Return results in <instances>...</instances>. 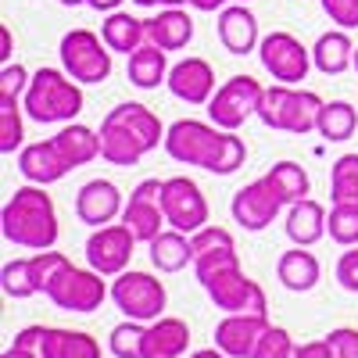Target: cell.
I'll list each match as a JSON object with an SVG mask.
<instances>
[{"mask_svg":"<svg viewBox=\"0 0 358 358\" xmlns=\"http://www.w3.org/2000/svg\"><path fill=\"white\" fill-rule=\"evenodd\" d=\"M165 155L179 165H197L212 176H233L248 162V147L233 129H219L215 122L179 118L165 129Z\"/></svg>","mask_w":358,"mask_h":358,"instance_id":"cell-1","label":"cell"},{"mask_svg":"<svg viewBox=\"0 0 358 358\" xmlns=\"http://www.w3.org/2000/svg\"><path fill=\"white\" fill-rule=\"evenodd\" d=\"M158 143H165V126L147 104H115L101 122V158L108 165H140V158L151 155Z\"/></svg>","mask_w":358,"mask_h":358,"instance_id":"cell-2","label":"cell"},{"mask_svg":"<svg viewBox=\"0 0 358 358\" xmlns=\"http://www.w3.org/2000/svg\"><path fill=\"white\" fill-rule=\"evenodd\" d=\"M0 229L4 241L25 251H47L57 244V208L50 201V194L40 183H29L22 190H15L4 204L0 215Z\"/></svg>","mask_w":358,"mask_h":358,"instance_id":"cell-3","label":"cell"},{"mask_svg":"<svg viewBox=\"0 0 358 358\" xmlns=\"http://www.w3.org/2000/svg\"><path fill=\"white\" fill-rule=\"evenodd\" d=\"M83 83H76L65 69H40L29 79L22 97L25 115L40 126H65L83 111Z\"/></svg>","mask_w":358,"mask_h":358,"instance_id":"cell-4","label":"cell"},{"mask_svg":"<svg viewBox=\"0 0 358 358\" xmlns=\"http://www.w3.org/2000/svg\"><path fill=\"white\" fill-rule=\"evenodd\" d=\"M322 97L312 94V90H297L290 83H276L265 90L258 118L265 129H276V133H290V136H308L319 122V111H322Z\"/></svg>","mask_w":358,"mask_h":358,"instance_id":"cell-5","label":"cell"},{"mask_svg":"<svg viewBox=\"0 0 358 358\" xmlns=\"http://www.w3.org/2000/svg\"><path fill=\"white\" fill-rule=\"evenodd\" d=\"M57 54H62V69L83 86L104 83L111 76V54L115 50L94 29H72V33H65L62 43H57Z\"/></svg>","mask_w":358,"mask_h":358,"instance_id":"cell-6","label":"cell"},{"mask_svg":"<svg viewBox=\"0 0 358 358\" xmlns=\"http://www.w3.org/2000/svg\"><path fill=\"white\" fill-rule=\"evenodd\" d=\"M111 301L118 305V312L126 319L155 322V319H162V312L169 305V294H165V283L155 280L151 273L126 268V273H118L115 283H111Z\"/></svg>","mask_w":358,"mask_h":358,"instance_id":"cell-7","label":"cell"},{"mask_svg":"<svg viewBox=\"0 0 358 358\" xmlns=\"http://www.w3.org/2000/svg\"><path fill=\"white\" fill-rule=\"evenodd\" d=\"M262 97H265V86L251 76H229L215 94L208 101V118L219 126V129H241L248 118H258V108H262Z\"/></svg>","mask_w":358,"mask_h":358,"instance_id":"cell-8","label":"cell"},{"mask_svg":"<svg viewBox=\"0 0 358 358\" xmlns=\"http://www.w3.org/2000/svg\"><path fill=\"white\" fill-rule=\"evenodd\" d=\"M208 290V297H212V305L226 315H236V312H251V315H268L265 308V290L244 273L241 265L233 268H222V273L208 276L201 283Z\"/></svg>","mask_w":358,"mask_h":358,"instance_id":"cell-9","label":"cell"},{"mask_svg":"<svg viewBox=\"0 0 358 358\" xmlns=\"http://www.w3.org/2000/svg\"><path fill=\"white\" fill-rule=\"evenodd\" d=\"M104 280L108 276H101L97 268H76V265H69L65 273L54 280V287L47 290V297H50L54 308L86 315V312H97L104 305V297L111 294Z\"/></svg>","mask_w":358,"mask_h":358,"instance_id":"cell-10","label":"cell"},{"mask_svg":"<svg viewBox=\"0 0 358 358\" xmlns=\"http://www.w3.org/2000/svg\"><path fill=\"white\" fill-rule=\"evenodd\" d=\"M258 57H262V69L273 76L276 83L297 86L301 79H308V72H312V50L297 40L294 33H283V29L262 36Z\"/></svg>","mask_w":358,"mask_h":358,"instance_id":"cell-11","label":"cell"},{"mask_svg":"<svg viewBox=\"0 0 358 358\" xmlns=\"http://www.w3.org/2000/svg\"><path fill=\"white\" fill-rule=\"evenodd\" d=\"M133 248H136V236L126 222H108L97 226L86 241V262L90 268H97L101 276H118L126 273L129 262H133Z\"/></svg>","mask_w":358,"mask_h":358,"instance_id":"cell-12","label":"cell"},{"mask_svg":"<svg viewBox=\"0 0 358 358\" xmlns=\"http://www.w3.org/2000/svg\"><path fill=\"white\" fill-rule=\"evenodd\" d=\"M162 208H165V219L172 229H183V233H197L208 226V201L201 194V187L194 183L190 176H172L165 179V190H162Z\"/></svg>","mask_w":358,"mask_h":358,"instance_id":"cell-13","label":"cell"},{"mask_svg":"<svg viewBox=\"0 0 358 358\" xmlns=\"http://www.w3.org/2000/svg\"><path fill=\"white\" fill-rule=\"evenodd\" d=\"M162 190H165V179H143V183L133 187V194L122 208V222L133 229V236L140 244H151L169 226L165 208H162Z\"/></svg>","mask_w":358,"mask_h":358,"instance_id":"cell-14","label":"cell"},{"mask_svg":"<svg viewBox=\"0 0 358 358\" xmlns=\"http://www.w3.org/2000/svg\"><path fill=\"white\" fill-rule=\"evenodd\" d=\"M283 201L273 194V187L265 179H255V183L241 187L229 201V215L236 226H244L248 233H262L265 226H273V219L280 215Z\"/></svg>","mask_w":358,"mask_h":358,"instance_id":"cell-15","label":"cell"},{"mask_svg":"<svg viewBox=\"0 0 358 358\" xmlns=\"http://www.w3.org/2000/svg\"><path fill=\"white\" fill-rule=\"evenodd\" d=\"M190 241H194V273H197V283H204L208 276L222 273V268L241 265L233 233L222 229V226H204V229H197L190 236Z\"/></svg>","mask_w":358,"mask_h":358,"instance_id":"cell-16","label":"cell"},{"mask_svg":"<svg viewBox=\"0 0 358 358\" xmlns=\"http://www.w3.org/2000/svg\"><path fill=\"white\" fill-rule=\"evenodd\" d=\"M165 86H169V94L176 97V101H183V104H208L212 101V94H215V69L204 62V57H183V62H176L172 69H169V79H165Z\"/></svg>","mask_w":358,"mask_h":358,"instance_id":"cell-17","label":"cell"},{"mask_svg":"<svg viewBox=\"0 0 358 358\" xmlns=\"http://www.w3.org/2000/svg\"><path fill=\"white\" fill-rule=\"evenodd\" d=\"M122 208H126L122 190H118L111 179H90V183H83L79 194H76V215H79V222L94 226V229L115 222L118 215H122Z\"/></svg>","mask_w":358,"mask_h":358,"instance_id":"cell-18","label":"cell"},{"mask_svg":"<svg viewBox=\"0 0 358 358\" xmlns=\"http://www.w3.org/2000/svg\"><path fill=\"white\" fill-rule=\"evenodd\" d=\"M265 326H268V315H251V312L226 315L215 326V348H222L229 358H251Z\"/></svg>","mask_w":358,"mask_h":358,"instance_id":"cell-19","label":"cell"},{"mask_svg":"<svg viewBox=\"0 0 358 358\" xmlns=\"http://www.w3.org/2000/svg\"><path fill=\"white\" fill-rule=\"evenodd\" d=\"M215 29H219V43H222L229 54H236V57H244V54L258 50V43H262L255 11H251L248 4H236V0L219 11Z\"/></svg>","mask_w":358,"mask_h":358,"instance_id":"cell-20","label":"cell"},{"mask_svg":"<svg viewBox=\"0 0 358 358\" xmlns=\"http://www.w3.org/2000/svg\"><path fill=\"white\" fill-rule=\"evenodd\" d=\"M18 172L29 179V183H40L50 187L57 179H65L72 169L62 158V151L54 147V140H36V143H25L22 155H18Z\"/></svg>","mask_w":358,"mask_h":358,"instance_id":"cell-21","label":"cell"},{"mask_svg":"<svg viewBox=\"0 0 358 358\" xmlns=\"http://www.w3.org/2000/svg\"><path fill=\"white\" fill-rule=\"evenodd\" d=\"M40 358H101V344L83 330H62V326H40Z\"/></svg>","mask_w":358,"mask_h":358,"instance_id":"cell-22","label":"cell"},{"mask_svg":"<svg viewBox=\"0 0 358 358\" xmlns=\"http://www.w3.org/2000/svg\"><path fill=\"white\" fill-rule=\"evenodd\" d=\"M194 40V18L183 8H162L155 18H147V43L162 50H183Z\"/></svg>","mask_w":358,"mask_h":358,"instance_id":"cell-23","label":"cell"},{"mask_svg":"<svg viewBox=\"0 0 358 358\" xmlns=\"http://www.w3.org/2000/svg\"><path fill=\"white\" fill-rule=\"evenodd\" d=\"M190 348V326L183 319L162 315L147 326L143 337V358H179Z\"/></svg>","mask_w":358,"mask_h":358,"instance_id":"cell-24","label":"cell"},{"mask_svg":"<svg viewBox=\"0 0 358 358\" xmlns=\"http://www.w3.org/2000/svg\"><path fill=\"white\" fill-rule=\"evenodd\" d=\"M283 229H287V236H290V244H297V248L319 244L322 236H326V208H322L319 201H312V197L290 204Z\"/></svg>","mask_w":358,"mask_h":358,"instance_id":"cell-25","label":"cell"},{"mask_svg":"<svg viewBox=\"0 0 358 358\" xmlns=\"http://www.w3.org/2000/svg\"><path fill=\"white\" fill-rule=\"evenodd\" d=\"M151 262L158 273H183L187 265H194V241H190V233L183 229H162L151 244Z\"/></svg>","mask_w":358,"mask_h":358,"instance_id":"cell-26","label":"cell"},{"mask_svg":"<svg viewBox=\"0 0 358 358\" xmlns=\"http://www.w3.org/2000/svg\"><path fill=\"white\" fill-rule=\"evenodd\" d=\"M312 65L322 76H341L348 69H355V43L348 36V29H330L322 33L312 47Z\"/></svg>","mask_w":358,"mask_h":358,"instance_id":"cell-27","label":"cell"},{"mask_svg":"<svg viewBox=\"0 0 358 358\" xmlns=\"http://www.w3.org/2000/svg\"><path fill=\"white\" fill-rule=\"evenodd\" d=\"M54 147L62 151V158L69 162V169L90 165L94 158H101V133H94L83 122H65L57 129V136H50Z\"/></svg>","mask_w":358,"mask_h":358,"instance_id":"cell-28","label":"cell"},{"mask_svg":"<svg viewBox=\"0 0 358 358\" xmlns=\"http://www.w3.org/2000/svg\"><path fill=\"white\" fill-rule=\"evenodd\" d=\"M276 276H280V283H283L287 290L308 294V290L319 283L322 268H319V258H315L308 248H297V244H294V251H283V255H280Z\"/></svg>","mask_w":358,"mask_h":358,"instance_id":"cell-29","label":"cell"},{"mask_svg":"<svg viewBox=\"0 0 358 358\" xmlns=\"http://www.w3.org/2000/svg\"><path fill=\"white\" fill-rule=\"evenodd\" d=\"M101 36H104V43L115 54H126L129 57L133 50H140L147 43V18H136L129 11H111L101 22Z\"/></svg>","mask_w":358,"mask_h":358,"instance_id":"cell-30","label":"cell"},{"mask_svg":"<svg viewBox=\"0 0 358 358\" xmlns=\"http://www.w3.org/2000/svg\"><path fill=\"white\" fill-rule=\"evenodd\" d=\"M129 83L140 90H158L169 79V50L155 47V43H143L140 50L129 54V69H126Z\"/></svg>","mask_w":358,"mask_h":358,"instance_id":"cell-31","label":"cell"},{"mask_svg":"<svg viewBox=\"0 0 358 358\" xmlns=\"http://www.w3.org/2000/svg\"><path fill=\"white\" fill-rule=\"evenodd\" d=\"M265 183L273 187V194L283 201V204H297V201H305L312 183H308V172L297 165V162H276L273 169H268L265 176Z\"/></svg>","mask_w":358,"mask_h":358,"instance_id":"cell-32","label":"cell"},{"mask_svg":"<svg viewBox=\"0 0 358 358\" xmlns=\"http://www.w3.org/2000/svg\"><path fill=\"white\" fill-rule=\"evenodd\" d=\"M358 129V108L348 104V101H326L322 111H319V122H315V133L330 143H344L351 140Z\"/></svg>","mask_w":358,"mask_h":358,"instance_id":"cell-33","label":"cell"},{"mask_svg":"<svg viewBox=\"0 0 358 358\" xmlns=\"http://www.w3.org/2000/svg\"><path fill=\"white\" fill-rule=\"evenodd\" d=\"M330 201L358 204V155H341L330 169Z\"/></svg>","mask_w":358,"mask_h":358,"instance_id":"cell-34","label":"cell"},{"mask_svg":"<svg viewBox=\"0 0 358 358\" xmlns=\"http://www.w3.org/2000/svg\"><path fill=\"white\" fill-rule=\"evenodd\" d=\"M0 287H4V294L15 297V301H25V297L40 294L36 290V280H33V258L4 262V268H0Z\"/></svg>","mask_w":358,"mask_h":358,"instance_id":"cell-35","label":"cell"},{"mask_svg":"<svg viewBox=\"0 0 358 358\" xmlns=\"http://www.w3.org/2000/svg\"><path fill=\"white\" fill-rule=\"evenodd\" d=\"M143 337H147V326L136 319H126L108 334V348L115 358H143Z\"/></svg>","mask_w":358,"mask_h":358,"instance_id":"cell-36","label":"cell"},{"mask_svg":"<svg viewBox=\"0 0 358 358\" xmlns=\"http://www.w3.org/2000/svg\"><path fill=\"white\" fill-rule=\"evenodd\" d=\"M326 233L330 241L341 248H355L358 244V204H334L326 215Z\"/></svg>","mask_w":358,"mask_h":358,"instance_id":"cell-37","label":"cell"},{"mask_svg":"<svg viewBox=\"0 0 358 358\" xmlns=\"http://www.w3.org/2000/svg\"><path fill=\"white\" fill-rule=\"evenodd\" d=\"M25 140V129H22V108H18V97H0V151L4 155H15Z\"/></svg>","mask_w":358,"mask_h":358,"instance_id":"cell-38","label":"cell"},{"mask_svg":"<svg viewBox=\"0 0 358 358\" xmlns=\"http://www.w3.org/2000/svg\"><path fill=\"white\" fill-rule=\"evenodd\" d=\"M69 265H72V262H69L62 251H50V248H47V251H36V255H33V280H36V290L47 297V290L54 287V280L62 276Z\"/></svg>","mask_w":358,"mask_h":358,"instance_id":"cell-39","label":"cell"},{"mask_svg":"<svg viewBox=\"0 0 358 358\" xmlns=\"http://www.w3.org/2000/svg\"><path fill=\"white\" fill-rule=\"evenodd\" d=\"M294 337L283 330V326H265V334L255 348L251 358H294Z\"/></svg>","mask_w":358,"mask_h":358,"instance_id":"cell-40","label":"cell"},{"mask_svg":"<svg viewBox=\"0 0 358 358\" xmlns=\"http://www.w3.org/2000/svg\"><path fill=\"white\" fill-rule=\"evenodd\" d=\"M29 76L18 62H8L4 69H0V97H25V90H29Z\"/></svg>","mask_w":358,"mask_h":358,"instance_id":"cell-41","label":"cell"},{"mask_svg":"<svg viewBox=\"0 0 358 358\" xmlns=\"http://www.w3.org/2000/svg\"><path fill=\"white\" fill-rule=\"evenodd\" d=\"M337 29H358V0H319Z\"/></svg>","mask_w":358,"mask_h":358,"instance_id":"cell-42","label":"cell"},{"mask_svg":"<svg viewBox=\"0 0 358 358\" xmlns=\"http://www.w3.org/2000/svg\"><path fill=\"white\" fill-rule=\"evenodd\" d=\"M326 341L334 344L337 358H358V330L355 326H337V330L326 334Z\"/></svg>","mask_w":358,"mask_h":358,"instance_id":"cell-43","label":"cell"},{"mask_svg":"<svg viewBox=\"0 0 358 358\" xmlns=\"http://www.w3.org/2000/svg\"><path fill=\"white\" fill-rule=\"evenodd\" d=\"M337 283H341L344 290L358 294V244L341 255V262H337Z\"/></svg>","mask_w":358,"mask_h":358,"instance_id":"cell-44","label":"cell"},{"mask_svg":"<svg viewBox=\"0 0 358 358\" xmlns=\"http://www.w3.org/2000/svg\"><path fill=\"white\" fill-rule=\"evenodd\" d=\"M294 358H337V355H334V344L322 337V341L297 344V348H294Z\"/></svg>","mask_w":358,"mask_h":358,"instance_id":"cell-45","label":"cell"},{"mask_svg":"<svg viewBox=\"0 0 358 358\" xmlns=\"http://www.w3.org/2000/svg\"><path fill=\"white\" fill-rule=\"evenodd\" d=\"M187 4L194 11H222L226 4H233V0H187Z\"/></svg>","mask_w":358,"mask_h":358,"instance_id":"cell-46","label":"cell"},{"mask_svg":"<svg viewBox=\"0 0 358 358\" xmlns=\"http://www.w3.org/2000/svg\"><path fill=\"white\" fill-rule=\"evenodd\" d=\"M86 4L94 8V11H101V15H111V11L122 8V0H86Z\"/></svg>","mask_w":358,"mask_h":358,"instance_id":"cell-47","label":"cell"},{"mask_svg":"<svg viewBox=\"0 0 358 358\" xmlns=\"http://www.w3.org/2000/svg\"><path fill=\"white\" fill-rule=\"evenodd\" d=\"M0 358H40L36 351H29V348H18V344H11L4 355H0Z\"/></svg>","mask_w":358,"mask_h":358,"instance_id":"cell-48","label":"cell"},{"mask_svg":"<svg viewBox=\"0 0 358 358\" xmlns=\"http://www.w3.org/2000/svg\"><path fill=\"white\" fill-rule=\"evenodd\" d=\"M0 40H4V50H0V57H4V65L11 62V29L4 25V29H0Z\"/></svg>","mask_w":358,"mask_h":358,"instance_id":"cell-49","label":"cell"},{"mask_svg":"<svg viewBox=\"0 0 358 358\" xmlns=\"http://www.w3.org/2000/svg\"><path fill=\"white\" fill-rule=\"evenodd\" d=\"M190 358H229L222 348H201V351H194Z\"/></svg>","mask_w":358,"mask_h":358,"instance_id":"cell-50","label":"cell"},{"mask_svg":"<svg viewBox=\"0 0 358 358\" xmlns=\"http://www.w3.org/2000/svg\"><path fill=\"white\" fill-rule=\"evenodd\" d=\"M136 8H162V0H133Z\"/></svg>","mask_w":358,"mask_h":358,"instance_id":"cell-51","label":"cell"},{"mask_svg":"<svg viewBox=\"0 0 358 358\" xmlns=\"http://www.w3.org/2000/svg\"><path fill=\"white\" fill-rule=\"evenodd\" d=\"M187 0H162V8H183Z\"/></svg>","mask_w":358,"mask_h":358,"instance_id":"cell-52","label":"cell"},{"mask_svg":"<svg viewBox=\"0 0 358 358\" xmlns=\"http://www.w3.org/2000/svg\"><path fill=\"white\" fill-rule=\"evenodd\" d=\"M57 4H65V8H79V4H86V0H57Z\"/></svg>","mask_w":358,"mask_h":358,"instance_id":"cell-53","label":"cell"},{"mask_svg":"<svg viewBox=\"0 0 358 358\" xmlns=\"http://www.w3.org/2000/svg\"><path fill=\"white\" fill-rule=\"evenodd\" d=\"M355 72H358V47H355Z\"/></svg>","mask_w":358,"mask_h":358,"instance_id":"cell-54","label":"cell"},{"mask_svg":"<svg viewBox=\"0 0 358 358\" xmlns=\"http://www.w3.org/2000/svg\"><path fill=\"white\" fill-rule=\"evenodd\" d=\"M236 4H251V0H236Z\"/></svg>","mask_w":358,"mask_h":358,"instance_id":"cell-55","label":"cell"}]
</instances>
